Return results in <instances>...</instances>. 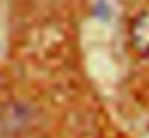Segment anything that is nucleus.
I'll list each match as a JSON object with an SVG mask.
<instances>
[{
    "mask_svg": "<svg viewBox=\"0 0 149 138\" xmlns=\"http://www.w3.org/2000/svg\"><path fill=\"white\" fill-rule=\"evenodd\" d=\"M130 40L136 53L149 58V10L139 13L133 19L130 26Z\"/></svg>",
    "mask_w": 149,
    "mask_h": 138,
    "instance_id": "nucleus-1",
    "label": "nucleus"
}]
</instances>
